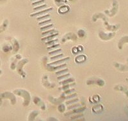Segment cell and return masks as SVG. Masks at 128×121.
Wrapping results in <instances>:
<instances>
[{
    "mask_svg": "<svg viewBox=\"0 0 128 121\" xmlns=\"http://www.w3.org/2000/svg\"><path fill=\"white\" fill-rule=\"evenodd\" d=\"M103 109V107L101 104H98V105L94 106L92 108V112L95 113H100L102 111Z\"/></svg>",
    "mask_w": 128,
    "mask_h": 121,
    "instance_id": "cell-24",
    "label": "cell"
},
{
    "mask_svg": "<svg viewBox=\"0 0 128 121\" xmlns=\"http://www.w3.org/2000/svg\"><path fill=\"white\" fill-rule=\"evenodd\" d=\"M78 39V37L74 33H72V32H69L68 34H67L66 35H64L63 37V38L62 39V43H66V41H68V40H70V41H76Z\"/></svg>",
    "mask_w": 128,
    "mask_h": 121,
    "instance_id": "cell-12",
    "label": "cell"
},
{
    "mask_svg": "<svg viewBox=\"0 0 128 121\" xmlns=\"http://www.w3.org/2000/svg\"><path fill=\"white\" fill-rule=\"evenodd\" d=\"M114 66L115 68L118 69V70L122 71H128V64H126V65H123V64H118V63H114Z\"/></svg>",
    "mask_w": 128,
    "mask_h": 121,
    "instance_id": "cell-20",
    "label": "cell"
},
{
    "mask_svg": "<svg viewBox=\"0 0 128 121\" xmlns=\"http://www.w3.org/2000/svg\"><path fill=\"white\" fill-rule=\"evenodd\" d=\"M86 109V106H80L78 107V108H74V109L68 110L67 112L65 113H64V115H65V116H70V115H74V114L81 113H83V111H85Z\"/></svg>",
    "mask_w": 128,
    "mask_h": 121,
    "instance_id": "cell-6",
    "label": "cell"
},
{
    "mask_svg": "<svg viewBox=\"0 0 128 121\" xmlns=\"http://www.w3.org/2000/svg\"><path fill=\"white\" fill-rule=\"evenodd\" d=\"M13 93L16 95L20 97L23 99V106L27 107L29 106L31 102V95L28 91L24 89H16L13 91Z\"/></svg>",
    "mask_w": 128,
    "mask_h": 121,
    "instance_id": "cell-1",
    "label": "cell"
},
{
    "mask_svg": "<svg viewBox=\"0 0 128 121\" xmlns=\"http://www.w3.org/2000/svg\"><path fill=\"white\" fill-rule=\"evenodd\" d=\"M115 35V32L113 33H105L103 31H100L98 34V36L101 40L103 41H108V40L112 39V38L114 37Z\"/></svg>",
    "mask_w": 128,
    "mask_h": 121,
    "instance_id": "cell-10",
    "label": "cell"
},
{
    "mask_svg": "<svg viewBox=\"0 0 128 121\" xmlns=\"http://www.w3.org/2000/svg\"><path fill=\"white\" fill-rule=\"evenodd\" d=\"M48 99L49 100L50 102L52 104H54V105H58V104H60L63 103L64 102V100L62 99L61 97H58V98H55L52 95H49L48 97Z\"/></svg>",
    "mask_w": 128,
    "mask_h": 121,
    "instance_id": "cell-13",
    "label": "cell"
},
{
    "mask_svg": "<svg viewBox=\"0 0 128 121\" xmlns=\"http://www.w3.org/2000/svg\"><path fill=\"white\" fill-rule=\"evenodd\" d=\"M54 27V25L53 24H49V25H45V26H40V30L42 32H44V31H46L48 30H50L51 28H52Z\"/></svg>",
    "mask_w": 128,
    "mask_h": 121,
    "instance_id": "cell-33",
    "label": "cell"
},
{
    "mask_svg": "<svg viewBox=\"0 0 128 121\" xmlns=\"http://www.w3.org/2000/svg\"><path fill=\"white\" fill-rule=\"evenodd\" d=\"M50 18V14H46L45 15H43V16H38V18H36V20L38 21H42L46 20V19H48Z\"/></svg>",
    "mask_w": 128,
    "mask_h": 121,
    "instance_id": "cell-37",
    "label": "cell"
},
{
    "mask_svg": "<svg viewBox=\"0 0 128 121\" xmlns=\"http://www.w3.org/2000/svg\"><path fill=\"white\" fill-rule=\"evenodd\" d=\"M8 20L7 19H4L2 25L0 26V34L6 30L8 27Z\"/></svg>",
    "mask_w": 128,
    "mask_h": 121,
    "instance_id": "cell-27",
    "label": "cell"
},
{
    "mask_svg": "<svg viewBox=\"0 0 128 121\" xmlns=\"http://www.w3.org/2000/svg\"><path fill=\"white\" fill-rule=\"evenodd\" d=\"M101 19L103 20V21H108V19L107 18V17L106 16V15H104L102 13H96L95 14L93 15L92 16V21L94 22H96L98 21V19Z\"/></svg>",
    "mask_w": 128,
    "mask_h": 121,
    "instance_id": "cell-17",
    "label": "cell"
},
{
    "mask_svg": "<svg viewBox=\"0 0 128 121\" xmlns=\"http://www.w3.org/2000/svg\"><path fill=\"white\" fill-rule=\"evenodd\" d=\"M75 91H76V90L74 89V88H69V89H67L66 90H64L62 93H64L65 95H68V94H71V93H74Z\"/></svg>",
    "mask_w": 128,
    "mask_h": 121,
    "instance_id": "cell-47",
    "label": "cell"
},
{
    "mask_svg": "<svg viewBox=\"0 0 128 121\" xmlns=\"http://www.w3.org/2000/svg\"><path fill=\"white\" fill-rule=\"evenodd\" d=\"M68 10H69V7L66 5H64L60 7V8L58 9V12L61 14H66L68 12Z\"/></svg>",
    "mask_w": 128,
    "mask_h": 121,
    "instance_id": "cell-30",
    "label": "cell"
},
{
    "mask_svg": "<svg viewBox=\"0 0 128 121\" xmlns=\"http://www.w3.org/2000/svg\"><path fill=\"white\" fill-rule=\"evenodd\" d=\"M67 72H68V68H64V69H62V70H58V71H55V74L56 75L59 76V75H63V74H65V73H67Z\"/></svg>",
    "mask_w": 128,
    "mask_h": 121,
    "instance_id": "cell-39",
    "label": "cell"
},
{
    "mask_svg": "<svg viewBox=\"0 0 128 121\" xmlns=\"http://www.w3.org/2000/svg\"><path fill=\"white\" fill-rule=\"evenodd\" d=\"M21 59H22V56H20V54H16L14 57V59L12 60L11 64H10V69L12 70H16L18 61H19V60Z\"/></svg>",
    "mask_w": 128,
    "mask_h": 121,
    "instance_id": "cell-16",
    "label": "cell"
},
{
    "mask_svg": "<svg viewBox=\"0 0 128 121\" xmlns=\"http://www.w3.org/2000/svg\"><path fill=\"white\" fill-rule=\"evenodd\" d=\"M6 40L9 41L11 43V45L12 46V51L14 54L18 52L20 48V45L18 41L16 39V38L11 37H6Z\"/></svg>",
    "mask_w": 128,
    "mask_h": 121,
    "instance_id": "cell-5",
    "label": "cell"
},
{
    "mask_svg": "<svg viewBox=\"0 0 128 121\" xmlns=\"http://www.w3.org/2000/svg\"><path fill=\"white\" fill-rule=\"evenodd\" d=\"M54 2H55L56 5L58 7L62 6L64 5H66V3H67L66 0H54Z\"/></svg>",
    "mask_w": 128,
    "mask_h": 121,
    "instance_id": "cell-44",
    "label": "cell"
},
{
    "mask_svg": "<svg viewBox=\"0 0 128 121\" xmlns=\"http://www.w3.org/2000/svg\"><path fill=\"white\" fill-rule=\"evenodd\" d=\"M47 8V5L46 4H42L38 6L35 7L34 8V10L35 12H37V11H40V10H44V9H46Z\"/></svg>",
    "mask_w": 128,
    "mask_h": 121,
    "instance_id": "cell-36",
    "label": "cell"
},
{
    "mask_svg": "<svg viewBox=\"0 0 128 121\" xmlns=\"http://www.w3.org/2000/svg\"><path fill=\"white\" fill-rule=\"evenodd\" d=\"M1 64H2V62H1V60H0V66H1Z\"/></svg>",
    "mask_w": 128,
    "mask_h": 121,
    "instance_id": "cell-55",
    "label": "cell"
},
{
    "mask_svg": "<svg viewBox=\"0 0 128 121\" xmlns=\"http://www.w3.org/2000/svg\"><path fill=\"white\" fill-rule=\"evenodd\" d=\"M70 73H65V74H63V75H61L58 76L57 79H58V80H63V79H66V78L69 77H70Z\"/></svg>",
    "mask_w": 128,
    "mask_h": 121,
    "instance_id": "cell-46",
    "label": "cell"
},
{
    "mask_svg": "<svg viewBox=\"0 0 128 121\" xmlns=\"http://www.w3.org/2000/svg\"><path fill=\"white\" fill-rule=\"evenodd\" d=\"M75 81V79L74 77H70V78H66L65 79H63L62 81L59 82V85H67L68 83H71Z\"/></svg>",
    "mask_w": 128,
    "mask_h": 121,
    "instance_id": "cell-25",
    "label": "cell"
},
{
    "mask_svg": "<svg viewBox=\"0 0 128 121\" xmlns=\"http://www.w3.org/2000/svg\"><path fill=\"white\" fill-rule=\"evenodd\" d=\"M33 102L35 104V105L39 107L40 109L42 111H45L46 109V106L44 102L40 98L37 96H34L33 97Z\"/></svg>",
    "mask_w": 128,
    "mask_h": 121,
    "instance_id": "cell-9",
    "label": "cell"
},
{
    "mask_svg": "<svg viewBox=\"0 0 128 121\" xmlns=\"http://www.w3.org/2000/svg\"><path fill=\"white\" fill-rule=\"evenodd\" d=\"M39 115V111L35 110V111H32V112H30V113L28 115V120L29 121H33L34 120H35L36 117Z\"/></svg>",
    "mask_w": 128,
    "mask_h": 121,
    "instance_id": "cell-21",
    "label": "cell"
},
{
    "mask_svg": "<svg viewBox=\"0 0 128 121\" xmlns=\"http://www.w3.org/2000/svg\"><path fill=\"white\" fill-rule=\"evenodd\" d=\"M67 67V64L63 63V64H59V65H50L49 64H46V68L50 71H56L58 70L64 69Z\"/></svg>",
    "mask_w": 128,
    "mask_h": 121,
    "instance_id": "cell-7",
    "label": "cell"
},
{
    "mask_svg": "<svg viewBox=\"0 0 128 121\" xmlns=\"http://www.w3.org/2000/svg\"><path fill=\"white\" fill-rule=\"evenodd\" d=\"M2 74V71L1 70H0V75Z\"/></svg>",
    "mask_w": 128,
    "mask_h": 121,
    "instance_id": "cell-54",
    "label": "cell"
},
{
    "mask_svg": "<svg viewBox=\"0 0 128 121\" xmlns=\"http://www.w3.org/2000/svg\"><path fill=\"white\" fill-rule=\"evenodd\" d=\"M70 116H71V117H70V120H78V119H80L81 118L84 117V114L81 113L74 114V115H70Z\"/></svg>",
    "mask_w": 128,
    "mask_h": 121,
    "instance_id": "cell-31",
    "label": "cell"
},
{
    "mask_svg": "<svg viewBox=\"0 0 128 121\" xmlns=\"http://www.w3.org/2000/svg\"><path fill=\"white\" fill-rule=\"evenodd\" d=\"M79 99L77 97H74V98H72V99H68V100H67L66 102V105H69V104H73V103H75V102H79Z\"/></svg>",
    "mask_w": 128,
    "mask_h": 121,
    "instance_id": "cell-35",
    "label": "cell"
},
{
    "mask_svg": "<svg viewBox=\"0 0 128 121\" xmlns=\"http://www.w3.org/2000/svg\"><path fill=\"white\" fill-rule=\"evenodd\" d=\"M47 120H50V121L56 120V121H57V120H58V119H57V118H53V117H50V118H47Z\"/></svg>",
    "mask_w": 128,
    "mask_h": 121,
    "instance_id": "cell-50",
    "label": "cell"
},
{
    "mask_svg": "<svg viewBox=\"0 0 128 121\" xmlns=\"http://www.w3.org/2000/svg\"><path fill=\"white\" fill-rule=\"evenodd\" d=\"M31 2H36V1H38V0H30Z\"/></svg>",
    "mask_w": 128,
    "mask_h": 121,
    "instance_id": "cell-53",
    "label": "cell"
},
{
    "mask_svg": "<svg viewBox=\"0 0 128 121\" xmlns=\"http://www.w3.org/2000/svg\"><path fill=\"white\" fill-rule=\"evenodd\" d=\"M28 62H29V60L28 59H21L20 60H19L18 64H17L16 70H17V72L18 73V74L20 75L22 78H25L26 75V73H25L23 70L24 66L27 64Z\"/></svg>",
    "mask_w": 128,
    "mask_h": 121,
    "instance_id": "cell-2",
    "label": "cell"
},
{
    "mask_svg": "<svg viewBox=\"0 0 128 121\" xmlns=\"http://www.w3.org/2000/svg\"><path fill=\"white\" fill-rule=\"evenodd\" d=\"M126 43H128V35H126V36L122 37L119 40L118 43V48L120 50H121L122 48V47Z\"/></svg>",
    "mask_w": 128,
    "mask_h": 121,
    "instance_id": "cell-19",
    "label": "cell"
},
{
    "mask_svg": "<svg viewBox=\"0 0 128 121\" xmlns=\"http://www.w3.org/2000/svg\"><path fill=\"white\" fill-rule=\"evenodd\" d=\"M58 110L60 113H64L66 110V107L65 104L63 103L60 104L58 105Z\"/></svg>",
    "mask_w": 128,
    "mask_h": 121,
    "instance_id": "cell-42",
    "label": "cell"
},
{
    "mask_svg": "<svg viewBox=\"0 0 128 121\" xmlns=\"http://www.w3.org/2000/svg\"><path fill=\"white\" fill-rule=\"evenodd\" d=\"M87 85H97L99 86H103L105 85V82L104 80L98 77H92L88 79L86 81Z\"/></svg>",
    "mask_w": 128,
    "mask_h": 121,
    "instance_id": "cell-4",
    "label": "cell"
},
{
    "mask_svg": "<svg viewBox=\"0 0 128 121\" xmlns=\"http://www.w3.org/2000/svg\"><path fill=\"white\" fill-rule=\"evenodd\" d=\"M42 84L44 87L47 88H50V89L55 87V84L52 83H51L50 81L49 78H48V76L46 74L42 76Z\"/></svg>",
    "mask_w": 128,
    "mask_h": 121,
    "instance_id": "cell-11",
    "label": "cell"
},
{
    "mask_svg": "<svg viewBox=\"0 0 128 121\" xmlns=\"http://www.w3.org/2000/svg\"><path fill=\"white\" fill-rule=\"evenodd\" d=\"M7 0H0V3H3L4 2H6Z\"/></svg>",
    "mask_w": 128,
    "mask_h": 121,
    "instance_id": "cell-51",
    "label": "cell"
},
{
    "mask_svg": "<svg viewBox=\"0 0 128 121\" xmlns=\"http://www.w3.org/2000/svg\"><path fill=\"white\" fill-rule=\"evenodd\" d=\"M45 3V0H38V1H36V2H34V3H32V6L34 7H36L38 6V5H40L44 4Z\"/></svg>",
    "mask_w": 128,
    "mask_h": 121,
    "instance_id": "cell-45",
    "label": "cell"
},
{
    "mask_svg": "<svg viewBox=\"0 0 128 121\" xmlns=\"http://www.w3.org/2000/svg\"><path fill=\"white\" fill-rule=\"evenodd\" d=\"M2 50H3V52L7 53L9 52L12 51V45H10V44L5 43L4 44L2 47Z\"/></svg>",
    "mask_w": 128,
    "mask_h": 121,
    "instance_id": "cell-26",
    "label": "cell"
},
{
    "mask_svg": "<svg viewBox=\"0 0 128 121\" xmlns=\"http://www.w3.org/2000/svg\"><path fill=\"white\" fill-rule=\"evenodd\" d=\"M0 98L2 99H9L12 105H15L17 102L16 97L14 93L10 92H5L0 94Z\"/></svg>",
    "mask_w": 128,
    "mask_h": 121,
    "instance_id": "cell-3",
    "label": "cell"
},
{
    "mask_svg": "<svg viewBox=\"0 0 128 121\" xmlns=\"http://www.w3.org/2000/svg\"><path fill=\"white\" fill-rule=\"evenodd\" d=\"M78 36L80 37L83 38L85 36V35H86V32H84L83 30H79L78 32Z\"/></svg>",
    "mask_w": 128,
    "mask_h": 121,
    "instance_id": "cell-48",
    "label": "cell"
},
{
    "mask_svg": "<svg viewBox=\"0 0 128 121\" xmlns=\"http://www.w3.org/2000/svg\"><path fill=\"white\" fill-rule=\"evenodd\" d=\"M75 85H76V83L73 82V83H68V84H67V85H62L61 87H59L58 90H62V91L66 90L69 89V88H71L74 87Z\"/></svg>",
    "mask_w": 128,
    "mask_h": 121,
    "instance_id": "cell-22",
    "label": "cell"
},
{
    "mask_svg": "<svg viewBox=\"0 0 128 121\" xmlns=\"http://www.w3.org/2000/svg\"><path fill=\"white\" fill-rule=\"evenodd\" d=\"M98 95H94L93 97H92V99H94V100H93V102H94V103H97V102H99V100H100V99H96V97H97V96H98Z\"/></svg>",
    "mask_w": 128,
    "mask_h": 121,
    "instance_id": "cell-49",
    "label": "cell"
},
{
    "mask_svg": "<svg viewBox=\"0 0 128 121\" xmlns=\"http://www.w3.org/2000/svg\"><path fill=\"white\" fill-rule=\"evenodd\" d=\"M86 57L83 54H80V55H78L77 57H76V62L77 63H82L83 62H84L86 61Z\"/></svg>",
    "mask_w": 128,
    "mask_h": 121,
    "instance_id": "cell-29",
    "label": "cell"
},
{
    "mask_svg": "<svg viewBox=\"0 0 128 121\" xmlns=\"http://www.w3.org/2000/svg\"><path fill=\"white\" fill-rule=\"evenodd\" d=\"M2 104H3V99L0 98V106L2 105Z\"/></svg>",
    "mask_w": 128,
    "mask_h": 121,
    "instance_id": "cell-52",
    "label": "cell"
},
{
    "mask_svg": "<svg viewBox=\"0 0 128 121\" xmlns=\"http://www.w3.org/2000/svg\"><path fill=\"white\" fill-rule=\"evenodd\" d=\"M58 35V33H55V34H51L50 35H48V36H45V37H43L41 39L42 41H44V42H46V41H50V40H52V39H54V38L56 37H57Z\"/></svg>",
    "mask_w": 128,
    "mask_h": 121,
    "instance_id": "cell-23",
    "label": "cell"
},
{
    "mask_svg": "<svg viewBox=\"0 0 128 121\" xmlns=\"http://www.w3.org/2000/svg\"><path fill=\"white\" fill-rule=\"evenodd\" d=\"M118 3L116 1L114 0V2H113V7L111 10H106L104 11V13L106 14H107L108 16H109L110 17H113V16H115V14H116L117 11H118Z\"/></svg>",
    "mask_w": 128,
    "mask_h": 121,
    "instance_id": "cell-8",
    "label": "cell"
},
{
    "mask_svg": "<svg viewBox=\"0 0 128 121\" xmlns=\"http://www.w3.org/2000/svg\"><path fill=\"white\" fill-rule=\"evenodd\" d=\"M60 47V44H55V45H53L49 46V47L47 48V50L49 52L52 51V50H54L57 49V48H59Z\"/></svg>",
    "mask_w": 128,
    "mask_h": 121,
    "instance_id": "cell-38",
    "label": "cell"
},
{
    "mask_svg": "<svg viewBox=\"0 0 128 121\" xmlns=\"http://www.w3.org/2000/svg\"><path fill=\"white\" fill-rule=\"evenodd\" d=\"M55 33H58V31L56 30L55 29H50L48 30L44 31V32L42 33V37H45L48 36V35H50L51 34H55Z\"/></svg>",
    "mask_w": 128,
    "mask_h": 121,
    "instance_id": "cell-28",
    "label": "cell"
},
{
    "mask_svg": "<svg viewBox=\"0 0 128 121\" xmlns=\"http://www.w3.org/2000/svg\"><path fill=\"white\" fill-rule=\"evenodd\" d=\"M65 57V56H64V54H57V55H55V56H52V57H51V58H50V61H56V60H58V59H60L62 58V57Z\"/></svg>",
    "mask_w": 128,
    "mask_h": 121,
    "instance_id": "cell-34",
    "label": "cell"
},
{
    "mask_svg": "<svg viewBox=\"0 0 128 121\" xmlns=\"http://www.w3.org/2000/svg\"><path fill=\"white\" fill-rule=\"evenodd\" d=\"M70 59V57H65L64 59H58V60H56L54 61H52V63H50L49 64L50 65H59V64H61L64 63L65 62L67 61L68 60Z\"/></svg>",
    "mask_w": 128,
    "mask_h": 121,
    "instance_id": "cell-18",
    "label": "cell"
},
{
    "mask_svg": "<svg viewBox=\"0 0 128 121\" xmlns=\"http://www.w3.org/2000/svg\"><path fill=\"white\" fill-rule=\"evenodd\" d=\"M62 52V50L61 48H59V49H56V50H52V51H50L49 52V55L51 56H55V55H57V54H59Z\"/></svg>",
    "mask_w": 128,
    "mask_h": 121,
    "instance_id": "cell-41",
    "label": "cell"
},
{
    "mask_svg": "<svg viewBox=\"0 0 128 121\" xmlns=\"http://www.w3.org/2000/svg\"><path fill=\"white\" fill-rule=\"evenodd\" d=\"M51 21H52V20L51 19H46V20L42 21H40L39 23H38V25H39V26H45V25H49V24L51 23Z\"/></svg>",
    "mask_w": 128,
    "mask_h": 121,
    "instance_id": "cell-40",
    "label": "cell"
},
{
    "mask_svg": "<svg viewBox=\"0 0 128 121\" xmlns=\"http://www.w3.org/2000/svg\"><path fill=\"white\" fill-rule=\"evenodd\" d=\"M104 25L107 30L109 31H116L119 28V25H110L108 23V21H104Z\"/></svg>",
    "mask_w": 128,
    "mask_h": 121,
    "instance_id": "cell-14",
    "label": "cell"
},
{
    "mask_svg": "<svg viewBox=\"0 0 128 121\" xmlns=\"http://www.w3.org/2000/svg\"><path fill=\"white\" fill-rule=\"evenodd\" d=\"M58 42H59V40H58V39H52V40H50V41H46L45 44L48 46H51L58 43Z\"/></svg>",
    "mask_w": 128,
    "mask_h": 121,
    "instance_id": "cell-43",
    "label": "cell"
},
{
    "mask_svg": "<svg viewBox=\"0 0 128 121\" xmlns=\"http://www.w3.org/2000/svg\"><path fill=\"white\" fill-rule=\"evenodd\" d=\"M52 10V7H50L49 9H45L44 10H40V11H37V12H35V13H33L30 15L31 17H37V16H43V15H45L46 14H48V12H50V11Z\"/></svg>",
    "mask_w": 128,
    "mask_h": 121,
    "instance_id": "cell-15",
    "label": "cell"
},
{
    "mask_svg": "<svg viewBox=\"0 0 128 121\" xmlns=\"http://www.w3.org/2000/svg\"><path fill=\"white\" fill-rule=\"evenodd\" d=\"M82 106V104L78 103V102H75V103L71 104H69V105L67 106V110H70V109H72L74 108H78V107H80Z\"/></svg>",
    "mask_w": 128,
    "mask_h": 121,
    "instance_id": "cell-32",
    "label": "cell"
}]
</instances>
